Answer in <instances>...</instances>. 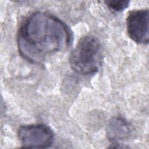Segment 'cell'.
<instances>
[{
    "instance_id": "obj_1",
    "label": "cell",
    "mask_w": 149,
    "mask_h": 149,
    "mask_svg": "<svg viewBox=\"0 0 149 149\" xmlns=\"http://www.w3.org/2000/svg\"><path fill=\"white\" fill-rule=\"evenodd\" d=\"M73 37L70 28L59 18L47 12H35L19 27L18 50L27 60L38 63L47 56L68 48Z\"/></svg>"
},
{
    "instance_id": "obj_2",
    "label": "cell",
    "mask_w": 149,
    "mask_h": 149,
    "mask_svg": "<svg viewBox=\"0 0 149 149\" xmlns=\"http://www.w3.org/2000/svg\"><path fill=\"white\" fill-rule=\"evenodd\" d=\"M102 59L100 42L93 36H86L77 43L69 57L71 68L76 73L90 75L98 72Z\"/></svg>"
},
{
    "instance_id": "obj_3",
    "label": "cell",
    "mask_w": 149,
    "mask_h": 149,
    "mask_svg": "<svg viewBox=\"0 0 149 149\" xmlns=\"http://www.w3.org/2000/svg\"><path fill=\"white\" fill-rule=\"evenodd\" d=\"M17 136L22 146L26 148H47L54 142L51 129L42 124L22 126L18 129Z\"/></svg>"
},
{
    "instance_id": "obj_4",
    "label": "cell",
    "mask_w": 149,
    "mask_h": 149,
    "mask_svg": "<svg viewBox=\"0 0 149 149\" xmlns=\"http://www.w3.org/2000/svg\"><path fill=\"white\" fill-rule=\"evenodd\" d=\"M148 10L138 9L129 12L126 19L129 37L138 44H147L149 39Z\"/></svg>"
},
{
    "instance_id": "obj_5",
    "label": "cell",
    "mask_w": 149,
    "mask_h": 149,
    "mask_svg": "<svg viewBox=\"0 0 149 149\" xmlns=\"http://www.w3.org/2000/svg\"><path fill=\"white\" fill-rule=\"evenodd\" d=\"M131 134V127L128 122L122 117H114L107 128V138L115 143L127 139Z\"/></svg>"
},
{
    "instance_id": "obj_6",
    "label": "cell",
    "mask_w": 149,
    "mask_h": 149,
    "mask_svg": "<svg viewBox=\"0 0 149 149\" xmlns=\"http://www.w3.org/2000/svg\"><path fill=\"white\" fill-rule=\"evenodd\" d=\"M108 8L113 12H121L125 10L129 6V1H121V0H110L104 2Z\"/></svg>"
}]
</instances>
